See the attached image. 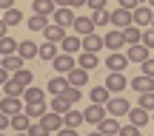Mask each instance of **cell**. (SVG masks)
<instances>
[{
    "instance_id": "obj_1",
    "label": "cell",
    "mask_w": 154,
    "mask_h": 136,
    "mask_svg": "<svg viewBox=\"0 0 154 136\" xmlns=\"http://www.w3.org/2000/svg\"><path fill=\"white\" fill-rule=\"evenodd\" d=\"M106 111H109V116H128V111H131V105H128L126 97H111L109 105H106Z\"/></svg>"
},
{
    "instance_id": "obj_36",
    "label": "cell",
    "mask_w": 154,
    "mask_h": 136,
    "mask_svg": "<svg viewBox=\"0 0 154 136\" xmlns=\"http://www.w3.org/2000/svg\"><path fill=\"white\" fill-rule=\"evenodd\" d=\"M91 20H94V26H109L111 23V11L109 9H97V11H91Z\"/></svg>"
},
{
    "instance_id": "obj_39",
    "label": "cell",
    "mask_w": 154,
    "mask_h": 136,
    "mask_svg": "<svg viewBox=\"0 0 154 136\" xmlns=\"http://www.w3.org/2000/svg\"><path fill=\"white\" fill-rule=\"evenodd\" d=\"M11 80H17L23 88H29V85H32V71H29V68H20V71H14Z\"/></svg>"
},
{
    "instance_id": "obj_47",
    "label": "cell",
    "mask_w": 154,
    "mask_h": 136,
    "mask_svg": "<svg viewBox=\"0 0 154 136\" xmlns=\"http://www.w3.org/2000/svg\"><path fill=\"white\" fill-rule=\"evenodd\" d=\"M54 136H77V128H69V125H63L60 131H57Z\"/></svg>"
},
{
    "instance_id": "obj_53",
    "label": "cell",
    "mask_w": 154,
    "mask_h": 136,
    "mask_svg": "<svg viewBox=\"0 0 154 136\" xmlns=\"http://www.w3.org/2000/svg\"><path fill=\"white\" fill-rule=\"evenodd\" d=\"M57 6H72V0H54Z\"/></svg>"
},
{
    "instance_id": "obj_26",
    "label": "cell",
    "mask_w": 154,
    "mask_h": 136,
    "mask_svg": "<svg viewBox=\"0 0 154 136\" xmlns=\"http://www.w3.org/2000/svg\"><path fill=\"white\" fill-rule=\"evenodd\" d=\"M97 128H100L106 136H120V122H117V116H106Z\"/></svg>"
},
{
    "instance_id": "obj_7",
    "label": "cell",
    "mask_w": 154,
    "mask_h": 136,
    "mask_svg": "<svg viewBox=\"0 0 154 136\" xmlns=\"http://www.w3.org/2000/svg\"><path fill=\"white\" fill-rule=\"evenodd\" d=\"M51 65H54L57 74H69V71H72L77 62H74V54H66V51H63V54H57L54 60H51Z\"/></svg>"
},
{
    "instance_id": "obj_34",
    "label": "cell",
    "mask_w": 154,
    "mask_h": 136,
    "mask_svg": "<svg viewBox=\"0 0 154 136\" xmlns=\"http://www.w3.org/2000/svg\"><path fill=\"white\" fill-rule=\"evenodd\" d=\"M57 57V43H49V40H46L43 45H40V60H46V62H51Z\"/></svg>"
},
{
    "instance_id": "obj_60",
    "label": "cell",
    "mask_w": 154,
    "mask_h": 136,
    "mask_svg": "<svg viewBox=\"0 0 154 136\" xmlns=\"http://www.w3.org/2000/svg\"><path fill=\"white\" fill-rule=\"evenodd\" d=\"M151 119H154V116H151Z\"/></svg>"
},
{
    "instance_id": "obj_33",
    "label": "cell",
    "mask_w": 154,
    "mask_h": 136,
    "mask_svg": "<svg viewBox=\"0 0 154 136\" xmlns=\"http://www.w3.org/2000/svg\"><path fill=\"white\" fill-rule=\"evenodd\" d=\"M63 119H66V125H69V128H80L83 122H86V114H83V111H74V108H72L66 116H63Z\"/></svg>"
},
{
    "instance_id": "obj_42",
    "label": "cell",
    "mask_w": 154,
    "mask_h": 136,
    "mask_svg": "<svg viewBox=\"0 0 154 136\" xmlns=\"http://www.w3.org/2000/svg\"><path fill=\"white\" fill-rule=\"evenodd\" d=\"M140 105L154 114V91H143V94H140Z\"/></svg>"
},
{
    "instance_id": "obj_59",
    "label": "cell",
    "mask_w": 154,
    "mask_h": 136,
    "mask_svg": "<svg viewBox=\"0 0 154 136\" xmlns=\"http://www.w3.org/2000/svg\"><path fill=\"white\" fill-rule=\"evenodd\" d=\"M151 28H154V20H151Z\"/></svg>"
},
{
    "instance_id": "obj_12",
    "label": "cell",
    "mask_w": 154,
    "mask_h": 136,
    "mask_svg": "<svg viewBox=\"0 0 154 136\" xmlns=\"http://www.w3.org/2000/svg\"><path fill=\"white\" fill-rule=\"evenodd\" d=\"M17 54H20L23 60H34V57H40V45L34 43V40H20V45H17Z\"/></svg>"
},
{
    "instance_id": "obj_10",
    "label": "cell",
    "mask_w": 154,
    "mask_h": 136,
    "mask_svg": "<svg viewBox=\"0 0 154 136\" xmlns=\"http://www.w3.org/2000/svg\"><path fill=\"white\" fill-rule=\"evenodd\" d=\"M126 57H128L131 62H140V65H143V62L149 60V45H143V43H134V45H128Z\"/></svg>"
},
{
    "instance_id": "obj_41",
    "label": "cell",
    "mask_w": 154,
    "mask_h": 136,
    "mask_svg": "<svg viewBox=\"0 0 154 136\" xmlns=\"http://www.w3.org/2000/svg\"><path fill=\"white\" fill-rule=\"evenodd\" d=\"M26 133H29V136H51V133H49V128H46L43 122H32V128H29Z\"/></svg>"
},
{
    "instance_id": "obj_32",
    "label": "cell",
    "mask_w": 154,
    "mask_h": 136,
    "mask_svg": "<svg viewBox=\"0 0 154 136\" xmlns=\"http://www.w3.org/2000/svg\"><path fill=\"white\" fill-rule=\"evenodd\" d=\"M23 97H26V105H32V102H46V91H40V88H34V85H29Z\"/></svg>"
},
{
    "instance_id": "obj_37",
    "label": "cell",
    "mask_w": 154,
    "mask_h": 136,
    "mask_svg": "<svg viewBox=\"0 0 154 136\" xmlns=\"http://www.w3.org/2000/svg\"><path fill=\"white\" fill-rule=\"evenodd\" d=\"M3 91H6V97H23V94H26V88H23L17 80H9V82L3 85Z\"/></svg>"
},
{
    "instance_id": "obj_5",
    "label": "cell",
    "mask_w": 154,
    "mask_h": 136,
    "mask_svg": "<svg viewBox=\"0 0 154 136\" xmlns=\"http://www.w3.org/2000/svg\"><path fill=\"white\" fill-rule=\"evenodd\" d=\"M83 114H86V122H91V125H100V122H103L106 116H109V111H106V105H97V102H91L86 111H83Z\"/></svg>"
},
{
    "instance_id": "obj_48",
    "label": "cell",
    "mask_w": 154,
    "mask_h": 136,
    "mask_svg": "<svg viewBox=\"0 0 154 136\" xmlns=\"http://www.w3.org/2000/svg\"><path fill=\"white\" fill-rule=\"evenodd\" d=\"M86 6L91 11H97V9H106V0H86Z\"/></svg>"
},
{
    "instance_id": "obj_44",
    "label": "cell",
    "mask_w": 154,
    "mask_h": 136,
    "mask_svg": "<svg viewBox=\"0 0 154 136\" xmlns=\"http://www.w3.org/2000/svg\"><path fill=\"white\" fill-rule=\"evenodd\" d=\"M120 136H140V128L137 125H126V128H120Z\"/></svg>"
},
{
    "instance_id": "obj_6",
    "label": "cell",
    "mask_w": 154,
    "mask_h": 136,
    "mask_svg": "<svg viewBox=\"0 0 154 136\" xmlns=\"http://www.w3.org/2000/svg\"><path fill=\"white\" fill-rule=\"evenodd\" d=\"M40 122H43V125L49 128V133H57V131H60L63 125H66V119H63V114H54L51 108H49V111L43 114V119H40Z\"/></svg>"
},
{
    "instance_id": "obj_11",
    "label": "cell",
    "mask_w": 154,
    "mask_h": 136,
    "mask_svg": "<svg viewBox=\"0 0 154 136\" xmlns=\"http://www.w3.org/2000/svg\"><path fill=\"white\" fill-rule=\"evenodd\" d=\"M43 37L49 40V43H57V45H60L63 37H66V26H60V23H49L46 31H43Z\"/></svg>"
},
{
    "instance_id": "obj_15",
    "label": "cell",
    "mask_w": 154,
    "mask_h": 136,
    "mask_svg": "<svg viewBox=\"0 0 154 136\" xmlns=\"http://www.w3.org/2000/svg\"><path fill=\"white\" fill-rule=\"evenodd\" d=\"M69 85H72V82H69V77H66V74H57V77H51V80H49L46 91H49L51 97H54V94H63V91H66Z\"/></svg>"
},
{
    "instance_id": "obj_30",
    "label": "cell",
    "mask_w": 154,
    "mask_h": 136,
    "mask_svg": "<svg viewBox=\"0 0 154 136\" xmlns=\"http://www.w3.org/2000/svg\"><path fill=\"white\" fill-rule=\"evenodd\" d=\"M17 45H20V40H14V37H0V54H17Z\"/></svg>"
},
{
    "instance_id": "obj_27",
    "label": "cell",
    "mask_w": 154,
    "mask_h": 136,
    "mask_svg": "<svg viewBox=\"0 0 154 136\" xmlns=\"http://www.w3.org/2000/svg\"><path fill=\"white\" fill-rule=\"evenodd\" d=\"M23 62H26V60H23L20 54H3V62H0V65H3L6 71H11V74H14V71L23 68Z\"/></svg>"
},
{
    "instance_id": "obj_54",
    "label": "cell",
    "mask_w": 154,
    "mask_h": 136,
    "mask_svg": "<svg viewBox=\"0 0 154 136\" xmlns=\"http://www.w3.org/2000/svg\"><path fill=\"white\" fill-rule=\"evenodd\" d=\"M74 6H86V0H72V9Z\"/></svg>"
},
{
    "instance_id": "obj_22",
    "label": "cell",
    "mask_w": 154,
    "mask_h": 136,
    "mask_svg": "<svg viewBox=\"0 0 154 136\" xmlns=\"http://www.w3.org/2000/svg\"><path fill=\"white\" fill-rule=\"evenodd\" d=\"M103 45H106V37H100L97 31L88 34V37H83V51H94V54H97Z\"/></svg>"
},
{
    "instance_id": "obj_29",
    "label": "cell",
    "mask_w": 154,
    "mask_h": 136,
    "mask_svg": "<svg viewBox=\"0 0 154 136\" xmlns=\"http://www.w3.org/2000/svg\"><path fill=\"white\" fill-rule=\"evenodd\" d=\"M109 99H111V91L106 85H97L91 91V102H97V105H109Z\"/></svg>"
},
{
    "instance_id": "obj_49",
    "label": "cell",
    "mask_w": 154,
    "mask_h": 136,
    "mask_svg": "<svg viewBox=\"0 0 154 136\" xmlns=\"http://www.w3.org/2000/svg\"><path fill=\"white\" fill-rule=\"evenodd\" d=\"M120 6H123V9H128V11H134L140 6V0H120Z\"/></svg>"
},
{
    "instance_id": "obj_40",
    "label": "cell",
    "mask_w": 154,
    "mask_h": 136,
    "mask_svg": "<svg viewBox=\"0 0 154 136\" xmlns=\"http://www.w3.org/2000/svg\"><path fill=\"white\" fill-rule=\"evenodd\" d=\"M63 97H66L72 105H77V102H80V97H83V91H80V88H74V85H69L66 91H63Z\"/></svg>"
},
{
    "instance_id": "obj_28",
    "label": "cell",
    "mask_w": 154,
    "mask_h": 136,
    "mask_svg": "<svg viewBox=\"0 0 154 136\" xmlns=\"http://www.w3.org/2000/svg\"><path fill=\"white\" fill-rule=\"evenodd\" d=\"M123 37H126V45H134V43H143V31H140V26H126L123 28Z\"/></svg>"
},
{
    "instance_id": "obj_56",
    "label": "cell",
    "mask_w": 154,
    "mask_h": 136,
    "mask_svg": "<svg viewBox=\"0 0 154 136\" xmlns=\"http://www.w3.org/2000/svg\"><path fill=\"white\" fill-rule=\"evenodd\" d=\"M17 136H29V133H26V131H20V133H17Z\"/></svg>"
},
{
    "instance_id": "obj_4",
    "label": "cell",
    "mask_w": 154,
    "mask_h": 136,
    "mask_svg": "<svg viewBox=\"0 0 154 136\" xmlns=\"http://www.w3.org/2000/svg\"><path fill=\"white\" fill-rule=\"evenodd\" d=\"M126 85H128V80H126V74H123V71H111V74H109V80H106V88H109L111 94L126 91Z\"/></svg>"
},
{
    "instance_id": "obj_16",
    "label": "cell",
    "mask_w": 154,
    "mask_h": 136,
    "mask_svg": "<svg viewBox=\"0 0 154 136\" xmlns=\"http://www.w3.org/2000/svg\"><path fill=\"white\" fill-rule=\"evenodd\" d=\"M74 9L72 6H57V11H54V23H60V26H74Z\"/></svg>"
},
{
    "instance_id": "obj_51",
    "label": "cell",
    "mask_w": 154,
    "mask_h": 136,
    "mask_svg": "<svg viewBox=\"0 0 154 136\" xmlns=\"http://www.w3.org/2000/svg\"><path fill=\"white\" fill-rule=\"evenodd\" d=\"M0 9H3V11L6 9H14V0H0Z\"/></svg>"
},
{
    "instance_id": "obj_45",
    "label": "cell",
    "mask_w": 154,
    "mask_h": 136,
    "mask_svg": "<svg viewBox=\"0 0 154 136\" xmlns=\"http://www.w3.org/2000/svg\"><path fill=\"white\" fill-rule=\"evenodd\" d=\"M9 125H11V116L6 114V111H0V131H6Z\"/></svg>"
},
{
    "instance_id": "obj_8",
    "label": "cell",
    "mask_w": 154,
    "mask_h": 136,
    "mask_svg": "<svg viewBox=\"0 0 154 136\" xmlns=\"http://www.w3.org/2000/svg\"><path fill=\"white\" fill-rule=\"evenodd\" d=\"M131 11L128 9H123V6H117L114 11H111V26L114 28H126V26H131Z\"/></svg>"
},
{
    "instance_id": "obj_2",
    "label": "cell",
    "mask_w": 154,
    "mask_h": 136,
    "mask_svg": "<svg viewBox=\"0 0 154 136\" xmlns=\"http://www.w3.org/2000/svg\"><path fill=\"white\" fill-rule=\"evenodd\" d=\"M131 20H134V26H140V28H149V26H151V20H154V11H151V6H137V9L131 11Z\"/></svg>"
},
{
    "instance_id": "obj_25",
    "label": "cell",
    "mask_w": 154,
    "mask_h": 136,
    "mask_svg": "<svg viewBox=\"0 0 154 136\" xmlns=\"http://www.w3.org/2000/svg\"><path fill=\"white\" fill-rule=\"evenodd\" d=\"M32 122H34V119L26 114V111H20V114L11 116V128H14L17 133H20V131H29V128H32Z\"/></svg>"
},
{
    "instance_id": "obj_9",
    "label": "cell",
    "mask_w": 154,
    "mask_h": 136,
    "mask_svg": "<svg viewBox=\"0 0 154 136\" xmlns=\"http://www.w3.org/2000/svg\"><path fill=\"white\" fill-rule=\"evenodd\" d=\"M128 62H131V60H128L126 54H120V51H111V54L106 57V68H109V71H126Z\"/></svg>"
},
{
    "instance_id": "obj_23",
    "label": "cell",
    "mask_w": 154,
    "mask_h": 136,
    "mask_svg": "<svg viewBox=\"0 0 154 136\" xmlns=\"http://www.w3.org/2000/svg\"><path fill=\"white\" fill-rule=\"evenodd\" d=\"M77 65L86 68V71H91V68L100 65V57L94 54V51H80V57H77Z\"/></svg>"
},
{
    "instance_id": "obj_19",
    "label": "cell",
    "mask_w": 154,
    "mask_h": 136,
    "mask_svg": "<svg viewBox=\"0 0 154 136\" xmlns=\"http://www.w3.org/2000/svg\"><path fill=\"white\" fill-rule=\"evenodd\" d=\"M49 108H51V111H54V114H63V116H66V114H69V111H72V108H74V105H72V102H69V99H66V97H63V94H54V97H51V102H49Z\"/></svg>"
},
{
    "instance_id": "obj_31",
    "label": "cell",
    "mask_w": 154,
    "mask_h": 136,
    "mask_svg": "<svg viewBox=\"0 0 154 136\" xmlns=\"http://www.w3.org/2000/svg\"><path fill=\"white\" fill-rule=\"evenodd\" d=\"M26 26L32 28V31H46V26H49V17H46V14H32Z\"/></svg>"
},
{
    "instance_id": "obj_58",
    "label": "cell",
    "mask_w": 154,
    "mask_h": 136,
    "mask_svg": "<svg viewBox=\"0 0 154 136\" xmlns=\"http://www.w3.org/2000/svg\"><path fill=\"white\" fill-rule=\"evenodd\" d=\"M0 136H6V133H3V131H0Z\"/></svg>"
},
{
    "instance_id": "obj_18",
    "label": "cell",
    "mask_w": 154,
    "mask_h": 136,
    "mask_svg": "<svg viewBox=\"0 0 154 136\" xmlns=\"http://www.w3.org/2000/svg\"><path fill=\"white\" fill-rule=\"evenodd\" d=\"M123 45H126L123 28H114V31H109V34H106V48H111V51H120Z\"/></svg>"
},
{
    "instance_id": "obj_3",
    "label": "cell",
    "mask_w": 154,
    "mask_h": 136,
    "mask_svg": "<svg viewBox=\"0 0 154 136\" xmlns=\"http://www.w3.org/2000/svg\"><path fill=\"white\" fill-rule=\"evenodd\" d=\"M94 31H97V26H94L91 14H77V20H74V34L88 37V34H94Z\"/></svg>"
},
{
    "instance_id": "obj_55",
    "label": "cell",
    "mask_w": 154,
    "mask_h": 136,
    "mask_svg": "<svg viewBox=\"0 0 154 136\" xmlns=\"http://www.w3.org/2000/svg\"><path fill=\"white\" fill-rule=\"evenodd\" d=\"M88 136H106L103 131H100V128H97V131H94V133H88Z\"/></svg>"
},
{
    "instance_id": "obj_43",
    "label": "cell",
    "mask_w": 154,
    "mask_h": 136,
    "mask_svg": "<svg viewBox=\"0 0 154 136\" xmlns=\"http://www.w3.org/2000/svg\"><path fill=\"white\" fill-rule=\"evenodd\" d=\"M143 45H149V48H154V28H151V26H149V28L143 31Z\"/></svg>"
},
{
    "instance_id": "obj_13",
    "label": "cell",
    "mask_w": 154,
    "mask_h": 136,
    "mask_svg": "<svg viewBox=\"0 0 154 136\" xmlns=\"http://www.w3.org/2000/svg\"><path fill=\"white\" fill-rule=\"evenodd\" d=\"M128 119H131V125L143 128V125H149V122H151V111H146L143 105H137V108L128 111Z\"/></svg>"
},
{
    "instance_id": "obj_57",
    "label": "cell",
    "mask_w": 154,
    "mask_h": 136,
    "mask_svg": "<svg viewBox=\"0 0 154 136\" xmlns=\"http://www.w3.org/2000/svg\"><path fill=\"white\" fill-rule=\"evenodd\" d=\"M149 6H151V9H154V0H149Z\"/></svg>"
},
{
    "instance_id": "obj_50",
    "label": "cell",
    "mask_w": 154,
    "mask_h": 136,
    "mask_svg": "<svg viewBox=\"0 0 154 136\" xmlns=\"http://www.w3.org/2000/svg\"><path fill=\"white\" fill-rule=\"evenodd\" d=\"M6 82H9V71L0 65V85H6Z\"/></svg>"
},
{
    "instance_id": "obj_46",
    "label": "cell",
    "mask_w": 154,
    "mask_h": 136,
    "mask_svg": "<svg viewBox=\"0 0 154 136\" xmlns=\"http://www.w3.org/2000/svg\"><path fill=\"white\" fill-rule=\"evenodd\" d=\"M143 74H146V77H154V60H151V57L143 62Z\"/></svg>"
},
{
    "instance_id": "obj_35",
    "label": "cell",
    "mask_w": 154,
    "mask_h": 136,
    "mask_svg": "<svg viewBox=\"0 0 154 136\" xmlns=\"http://www.w3.org/2000/svg\"><path fill=\"white\" fill-rule=\"evenodd\" d=\"M46 111H49V105H46V102H32V105H26V114L32 116V119H43Z\"/></svg>"
},
{
    "instance_id": "obj_17",
    "label": "cell",
    "mask_w": 154,
    "mask_h": 136,
    "mask_svg": "<svg viewBox=\"0 0 154 136\" xmlns=\"http://www.w3.org/2000/svg\"><path fill=\"white\" fill-rule=\"evenodd\" d=\"M60 48L66 51V54H77V51L83 48V37H80V34H66L63 43H60Z\"/></svg>"
},
{
    "instance_id": "obj_52",
    "label": "cell",
    "mask_w": 154,
    "mask_h": 136,
    "mask_svg": "<svg viewBox=\"0 0 154 136\" xmlns=\"http://www.w3.org/2000/svg\"><path fill=\"white\" fill-rule=\"evenodd\" d=\"M6 31H9V26H6V20H0V37H6Z\"/></svg>"
},
{
    "instance_id": "obj_24",
    "label": "cell",
    "mask_w": 154,
    "mask_h": 136,
    "mask_svg": "<svg viewBox=\"0 0 154 136\" xmlns=\"http://www.w3.org/2000/svg\"><path fill=\"white\" fill-rule=\"evenodd\" d=\"M128 85L134 88L137 94H143V91H154V77H146V74H140V77H134Z\"/></svg>"
},
{
    "instance_id": "obj_38",
    "label": "cell",
    "mask_w": 154,
    "mask_h": 136,
    "mask_svg": "<svg viewBox=\"0 0 154 136\" xmlns=\"http://www.w3.org/2000/svg\"><path fill=\"white\" fill-rule=\"evenodd\" d=\"M3 20H6V26H17V23H23V11L20 9H6Z\"/></svg>"
},
{
    "instance_id": "obj_21",
    "label": "cell",
    "mask_w": 154,
    "mask_h": 136,
    "mask_svg": "<svg viewBox=\"0 0 154 136\" xmlns=\"http://www.w3.org/2000/svg\"><path fill=\"white\" fill-rule=\"evenodd\" d=\"M32 11H34V14H46V17H49V14L57 11V3H54V0H32Z\"/></svg>"
},
{
    "instance_id": "obj_14",
    "label": "cell",
    "mask_w": 154,
    "mask_h": 136,
    "mask_svg": "<svg viewBox=\"0 0 154 136\" xmlns=\"http://www.w3.org/2000/svg\"><path fill=\"white\" fill-rule=\"evenodd\" d=\"M0 111H6L9 116H14V114H20V111H26V108H23L20 97H6V94H3V99H0Z\"/></svg>"
},
{
    "instance_id": "obj_20",
    "label": "cell",
    "mask_w": 154,
    "mask_h": 136,
    "mask_svg": "<svg viewBox=\"0 0 154 136\" xmlns=\"http://www.w3.org/2000/svg\"><path fill=\"white\" fill-rule=\"evenodd\" d=\"M66 77H69V82H72L74 88H83V85L88 82V71H86V68H80V65H74Z\"/></svg>"
}]
</instances>
